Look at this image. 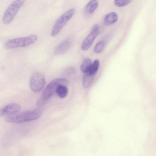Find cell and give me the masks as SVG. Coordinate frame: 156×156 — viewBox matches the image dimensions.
<instances>
[{
    "mask_svg": "<svg viewBox=\"0 0 156 156\" xmlns=\"http://www.w3.org/2000/svg\"><path fill=\"white\" fill-rule=\"evenodd\" d=\"M98 5L97 0H91L86 5L85 10L89 14L93 13L97 8Z\"/></svg>",
    "mask_w": 156,
    "mask_h": 156,
    "instance_id": "8fae6325",
    "label": "cell"
},
{
    "mask_svg": "<svg viewBox=\"0 0 156 156\" xmlns=\"http://www.w3.org/2000/svg\"><path fill=\"white\" fill-rule=\"evenodd\" d=\"M21 109L20 105L16 103H10L5 105L0 111L1 117L12 115L18 112Z\"/></svg>",
    "mask_w": 156,
    "mask_h": 156,
    "instance_id": "ba28073f",
    "label": "cell"
},
{
    "mask_svg": "<svg viewBox=\"0 0 156 156\" xmlns=\"http://www.w3.org/2000/svg\"><path fill=\"white\" fill-rule=\"evenodd\" d=\"M99 62L98 59H95L92 64L90 69L88 72L90 73L95 75L99 68Z\"/></svg>",
    "mask_w": 156,
    "mask_h": 156,
    "instance_id": "9a60e30c",
    "label": "cell"
},
{
    "mask_svg": "<svg viewBox=\"0 0 156 156\" xmlns=\"http://www.w3.org/2000/svg\"><path fill=\"white\" fill-rule=\"evenodd\" d=\"M26 0H14L8 7L3 16L2 21L5 24L10 23Z\"/></svg>",
    "mask_w": 156,
    "mask_h": 156,
    "instance_id": "277c9868",
    "label": "cell"
},
{
    "mask_svg": "<svg viewBox=\"0 0 156 156\" xmlns=\"http://www.w3.org/2000/svg\"><path fill=\"white\" fill-rule=\"evenodd\" d=\"M42 112L40 110L28 111L9 116L5 119L8 122L20 123L34 120L39 118Z\"/></svg>",
    "mask_w": 156,
    "mask_h": 156,
    "instance_id": "7a4b0ae2",
    "label": "cell"
},
{
    "mask_svg": "<svg viewBox=\"0 0 156 156\" xmlns=\"http://www.w3.org/2000/svg\"><path fill=\"white\" fill-rule=\"evenodd\" d=\"M118 16L115 12H111L107 14L104 18L105 22L108 24H112L115 23L117 20Z\"/></svg>",
    "mask_w": 156,
    "mask_h": 156,
    "instance_id": "7c38bea8",
    "label": "cell"
},
{
    "mask_svg": "<svg viewBox=\"0 0 156 156\" xmlns=\"http://www.w3.org/2000/svg\"><path fill=\"white\" fill-rule=\"evenodd\" d=\"M68 92V89L66 86L63 85H59L57 88L56 93L60 98H63L67 95Z\"/></svg>",
    "mask_w": 156,
    "mask_h": 156,
    "instance_id": "4fadbf2b",
    "label": "cell"
},
{
    "mask_svg": "<svg viewBox=\"0 0 156 156\" xmlns=\"http://www.w3.org/2000/svg\"><path fill=\"white\" fill-rule=\"evenodd\" d=\"M95 75L89 72L84 75L83 80V86L84 88L87 89L90 87L93 81Z\"/></svg>",
    "mask_w": 156,
    "mask_h": 156,
    "instance_id": "30bf717a",
    "label": "cell"
},
{
    "mask_svg": "<svg viewBox=\"0 0 156 156\" xmlns=\"http://www.w3.org/2000/svg\"><path fill=\"white\" fill-rule=\"evenodd\" d=\"M73 42V39L68 37L60 43L55 48L54 53L57 55L63 54L67 52L71 47Z\"/></svg>",
    "mask_w": 156,
    "mask_h": 156,
    "instance_id": "9c48e42d",
    "label": "cell"
},
{
    "mask_svg": "<svg viewBox=\"0 0 156 156\" xmlns=\"http://www.w3.org/2000/svg\"><path fill=\"white\" fill-rule=\"evenodd\" d=\"M132 1V0H115L114 4L117 7H123L129 4Z\"/></svg>",
    "mask_w": 156,
    "mask_h": 156,
    "instance_id": "e0dca14e",
    "label": "cell"
},
{
    "mask_svg": "<svg viewBox=\"0 0 156 156\" xmlns=\"http://www.w3.org/2000/svg\"><path fill=\"white\" fill-rule=\"evenodd\" d=\"M46 83L44 75L39 72L33 73L30 80V87L33 92L37 93L40 92L44 88Z\"/></svg>",
    "mask_w": 156,
    "mask_h": 156,
    "instance_id": "8992f818",
    "label": "cell"
},
{
    "mask_svg": "<svg viewBox=\"0 0 156 156\" xmlns=\"http://www.w3.org/2000/svg\"><path fill=\"white\" fill-rule=\"evenodd\" d=\"M75 11L74 8H71L64 13L56 20L54 24L51 32L52 36L55 37L58 34L73 16Z\"/></svg>",
    "mask_w": 156,
    "mask_h": 156,
    "instance_id": "5b68a950",
    "label": "cell"
},
{
    "mask_svg": "<svg viewBox=\"0 0 156 156\" xmlns=\"http://www.w3.org/2000/svg\"><path fill=\"white\" fill-rule=\"evenodd\" d=\"M91 65V61L90 59H85L80 66V69L81 71L85 73H88L90 69Z\"/></svg>",
    "mask_w": 156,
    "mask_h": 156,
    "instance_id": "5bb4252c",
    "label": "cell"
},
{
    "mask_svg": "<svg viewBox=\"0 0 156 156\" xmlns=\"http://www.w3.org/2000/svg\"><path fill=\"white\" fill-rule=\"evenodd\" d=\"M105 42L103 40L98 42L95 45L94 48V51L97 53H100L103 51L105 46Z\"/></svg>",
    "mask_w": 156,
    "mask_h": 156,
    "instance_id": "2e32d148",
    "label": "cell"
},
{
    "mask_svg": "<svg viewBox=\"0 0 156 156\" xmlns=\"http://www.w3.org/2000/svg\"><path fill=\"white\" fill-rule=\"evenodd\" d=\"M99 32V26L96 24L93 27L92 31L83 41L81 46L82 50H87L90 48L96 37L98 35Z\"/></svg>",
    "mask_w": 156,
    "mask_h": 156,
    "instance_id": "52a82bcc",
    "label": "cell"
},
{
    "mask_svg": "<svg viewBox=\"0 0 156 156\" xmlns=\"http://www.w3.org/2000/svg\"><path fill=\"white\" fill-rule=\"evenodd\" d=\"M69 81L66 79L62 78H57L50 82L44 90L41 98L38 101L37 105L41 106L51 97L55 93L58 87L60 85L66 86L69 83Z\"/></svg>",
    "mask_w": 156,
    "mask_h": 156,
    "instance_id": "6da1fadb",
    "label": "cell"
},
{
    "mask_svg": "<svg viewBox=\"0 0 156 156\" xmlns=\"http://www.w3.org/2000/svg\"><path fill=\"white\" fill-rule=\"evenodd\" d=\"M36 34H32L28 36L16 38L7 41L5 47L7 49H10L27 46L34 43L38 39Z\"/></svg>",
    "mask_w": 156,
    "mask_h": 156,
    "instance_id": "3957f363",
    "label": "cell"
}]
</instances>
